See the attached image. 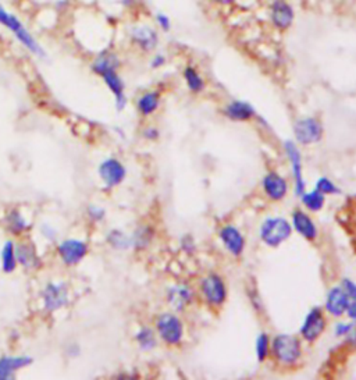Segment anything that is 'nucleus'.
<instances>
[{
  "mask_svg": "<svg viewBox=\"0 0 356 380\" xmlns=\"http://www.w3.org/2000/svg\"><path fill=\"white\" fill-rule=\"evenodd\" d=\"M270 352L278 363L284 366H292L302 356V344L296 336L277 334L271 341Z\"/></svg>",
  "mask_w": 356,
  "mask_h": 380,
  "instance_id": "f257e3e1",
  "label": "nucleus"
},
{
  "mask_svg": "<svg viewBox=\"0 0 356 380\" xmlns=\"http://www.w3.org/2000/svg\"><path fill=\"white\" fill-rule=\"evenodd\" d=\"M292 226L284 217H267L259 229L260 240L269 247H278L291 237Z\"/></svg>",
  "mask_w": 356,
  "mask_h": 380,
  "instance_id": "f03ea898",
  "label": "nucleus"
},
{
  "mask_svg": "<svg viewBox=\"0 0 356 380\" xmlns=\"http://www.w3.org/2000/svg\"><path fill=\"white\" fill-rule=\"evenodd\" d=\"M0 24H3L9 31H12L16 38L24 45L31 53L44 56V51L37 40L30 34V31L24 27V24L12 13H9L2 5H0Z\"/></svg>",
  "mask_w": 356,
  "mask_h": 380,
  "instance_id": "7ed1b4c3",
  "label": "nucleus"
},
{
  "mask_svg": "<svg viewBox=\"0 0 356 380\" xmlns=\"http://www.w3.org/2000/svg\"><path fill=\"white\" fill-rule=\"evenodd\" d=\"M156 331L169 345H177L184 337V324L176 313H162L156 319Z\"/></svg>",
  "mask_w": 356,
  "mask_h": 380,
  "instance_id": "20e7f679",
  "label": "nucleus"
},
{
  "mask_svg": "<svg viewBox=\"0 0 356 380\" xmlns=\"http://www.w3.org/2000/svg\"><path fill=\"white\" fill-rule=\"evenodd\" d=\"M201 292L203 299L212 306H220L227 299V287L219 274H207L201 281Z\"/></svg>",
  "mask_w": 356,
  "mask_h": 380,
  "instance_id": "39448f33",
  "label": "nucleus"
},
{
  "mask_svg": "<svg viewBox=\"0 0 356 380\" xmlns=\"http://www.w3.org/2000/svg\"><path fill=\"white\" fill-rule=\"evenodd\" d=\"M269 19L278 31H287L295 22V10L288 0H271L269 6Z\"/></svg>",
  "mask_w": 356,
  "mask_h": 380,
  "instance_id": "423d86ee",
  "label": "nucleus"
},
{
  "mask_svg": "<svg viewBox=\"0 0 356 380\" xmlns=\"http://www.w3.org/2000/svg\"><path fill=\"white\" fill-rule=\"evenodd\" d=\"M69 287L60 281L48 283L42 291V302L48 312H56L69 304Z\"/></svg>",
  "mask_w": 356,
  "mask_h": 380,
  "instance_id": "0eeeda50",
  "label": "nucleus"
},
{
  "mask_svg": "<svg viewBox=\"0 0 356 380\" xmlns=\"http://www.w3.org/2000/svg\"><path fill=\"white\" fill-rule=\"evenodd\" d=\"M294 133H295V138L299 144L310 145V144H316L321 140L323 127L317 119L303 117L295 123Z\"/></svg>",
  "mask_w": 356,
  "mask_h": 380,
  "instance_id": "6e6552de",
  "label": "nucleus"
},
{
  "mask_svg": "<svg viewBox=\"0 0 356 380\" xmlns=\"http://www.w3.org/2000/svg\"><path fill=\"white\" fill-rule=\"evenodd\" d=\"M285 148V154L288 156L289 165H291V170H292V177H294V188H295V194L298 197H300L306 190V184H305V179H303V167H302V156L300 152L298 149V147L295 145V142L292 141H287L284 144Z\"/></svg>",
  "mask_w": 356,
  "mask_h": 380,
  "instance_id": "1a4fd4ad",
  "label": "nucleus"
},
{
  "mask_svg": "<svg viewBox=\"0 0 356 380\" xmlns=\"http://www.w3.org/2000/svg\"><path fill=\"white\" fill-rule=\"evenodd\" d=\"M58 252L63 263H66L67 266H74L85 258V255L88 254V245L81 240L70 238L59 244Z\"/></svg>",
  "mask_w": 356,
  "mask_h": 380,
  "instance_id": "9d476101",
  "label": "nucleus"
},
{
  "mask_svg": "<svg viewBox=\"0 0 356 380\" xmlns=\"http://www.w3.org/2000/svg\"><path fill=\"white\" fill-rule=\"evenodd\" d=\"M324 329H325V317L321 308H313L307 312L300 326V336L303 340L312 342L323 334Z\"/></svg>",
  "mask_w": 356,
  "mask_h": 380,
  "instance_id": "9b49d317",
  "label": "nucleus"
},
{
  "mask_svg": "<svg viewBox=\"0 0 356 380\" xmlns=\"http://www.w3.org/2000/svg\"><path fill=\"white\" fill-rule=\"evenodd\" d=\"M131 42L144 52H152L159 45V35L155 28L149 26H135L130 31Z\"/></svg>",
  "mask_w": 356,
  "mask_h": 380,
  "instance_id": "f8f14e48",
  "label": "nucleus"
},
{
  "mask_svg": "<svg viewBox=\"0 0 356 380\" xmlns=\"http://www.w3.org/2000/svg\"><path fill=\"white\" fill-rule=\"evenodd\" d=\"M126 173L127 172L124 165L113 158L106 159L99 166V176L108 188H113L123 183V180L126 179Z\"/></svg>",
  "mask_w": 356,
  "mask_h": 380,
  "instance_id": "ddd939ff",
  "label": "nucleus"
},
{
  "mask_svg": "<svg viewBox=\"0 0 356 380\" xmlns=\"http://www.w3.org/2000/svg\"><path fill=\"white\" fill-rule=\"evenodd\" d=\"M219 237H220L224 248L231 255H234V256L242 255V252L245 249V238L237 227H234L231 224H226L224 227L220 229Z\"/></svg>",
  "mask_w": 356,
  "mask_h": 380,
  "instance_id": "4468645a",
  "label": "nucleus"
},
{
  "mask_svg": "<svg viewBox=\"0 0 356 380\" xmlns=\"http://www.w3.org/2000/svg\"><path fill=\"white\" fill-rule=\"evenodd\" d=\"M263 191L271 201H281L288 194L287 180L276 172H270L263 179Z\"/></svg>",
  "mask_w": 356,
  "mask_h": 380,
  "instance_id": "2eb2a0df",
  "label": "nucleus"
},
{
  "mask_svg": "<svg viewBox=\"0 0 356 380\" xmlns=\"http://www.w3.org/2000/svg\"><path fill=\"white\" fill-rule=\"evenodd\" d=\"M194 298H195V292L192 287L185 283L176 284L170 287L167 291V301L170 306H173V309L176 311L185 309L188 305L194 302Z\"/></svg>",
  "mask_w": 356,
  "mask_h": 380,
  "instance_id": "dca6fc26",
  "label": "nucleus"
},
{
  "mask_svg": "<svg viewBox=\"0 0 356 380\" xmlns=\"http://www.w3.org/2000/svg\"><path fill=\"white\" fill-rule=\"evenodd\" d=\"M349 305V297L346 294V291L344 290V287L338 286V287H332L328 292H327V298H325V311L331 315V316H341L346 312Z\"/></svg>",
  "mask_w": 356,
  "mask_h": 380,
  "instance_id": "f3484780",
  "label": "nucleus"
},
{
  "mask_svg": "<svg viewBox=\"0 0 356 380\" xmlns=\"http://www.w3.org/2000/svg\"><path fill=\"white\" fill-rule=\"evenodd\" d=\"M291 223H292V227L295 229V231L300 237H303L306 240H314L317 237V227L306 212H303L300 209L294 210Z\"/></svg>",
  "mask_w": 356,
  "mask_h": 380,
  "instance_id": "a211bd4d",
  "label": "nucleus"
},
{
  "mask_svg": "<svg viewBox=\"0 0 356 380\" xmlns=\"http://www.w3.org/2000/svg\"><path fill=\"white\" fill-rule=\"evenodd\" d=\"M101 77L103 79L105 84L108 85V88L112 91V94L116 98V106L119 110H123L126 108L127 99H126V94H124V83L121 80V77L119 76L117 70H109L105 72L103 74H101Z\"/></svg>",
  "mask_w": 356,
  "mask_h": 380,
  "instance_id": "6ab92c4d",
  "label": "nucleus"
},
{
  "mask_svg": "<svg viewBox=\"0 0 356 380\" xmlns=\"http://www.w3.org/2000/svg\"><path fill=\"white\" fill-rule=\"evenodd\" d=\"M33 363V359L27 355L20 356H3L0 358V380L10 379L23 367Z\"/></svg>",
  "mask_w": 356,
  "mask_h": 380,
  "instance_id": "aec40b11",
  "label": "nucleus"
},
{
  "mask_svg": "<svg viewBox=\"0 0 356 380\" xmlns=\"http://www.w3.org/2000/svg\"><path fill=\"white\" fill-rule=\"evenodd\" d=\"M16 258L17 263L23 265L26 269H37L41 265L40 255L30 242H20L16 245Z\"/></svg>",
  "mask_w": 356,
  "mask_h": 380,
  "instance_id": "412c9836",
  "label": "nucleus"
},
{
  "mask_svg": "<svg viewBox=\"0 0 356 380\" xmlns=\"http://www.w3.org/2000/svg\"><path fill=\"white\" fill-rule=\"evenodd\" d=\"M224 113L231 120L246 122L255 116V109L251 104L245 101H232L226 106Z\"/></svg>",
  "mask_w": 356,
  "mask_h": 380,
  "instance_id": "4be33fe9",
  "label": "nucleus"
},
{
  "mask_svg": "<svg viewBox=\"0 0 356 380\" xmlns=\"http://www.w3.org/2000/svg\"><path fill=\"white\" fill-rule=\"evenodd\" d=\"M160 105V94L158 91H148L142 94L137 101L138 112L142 116H151L153 115Z\"/></svg>",
  "mask_w": 356,
  "mask_h": 380,
  "instance_id": "5701e85b",
  "label": "nucleus"
},
{
  "mask_svg": "<svg viewBox=\"0 0 356 380\" xmlns=\"http://www.w3.org/2000/svg\"><path fill=\"white\" fill-rule=\"evenodd\" d=\"M120 66V62H119V58L113 53V52H102L101 55L96 56V59L94 60V65H92V70L96 73V74H103L105 72H109V70H117Z\"/></svg>",
  "mask_w": 356,
  "mask_h": 380,
  "instance_id": "b1692460",
  "label": "nucleus"
},
{
  "mask_svg": "<svg viewBox=\"0 0 356 380\" xmlns=\"http://www.w3.org/2000/svg\"><path fill=\"white\" fill-rule=\"evenodd\" d=\"M183 77L185 80V84L188 87V90L194 94H199L205 90V80L201 76V73L198 72L196 67L194 66H187L183 72Z\"/></svg>",
  "mask_w": 356,
  "mask_h": 380,
  "instance_id": "393cba45",
  "label": "nucleus"
},
{
  "mask_svg": "<svg viewBox=\"0 0 356 380\" xmlns=\"http://www.w3.org/2000/svg\"><path fill=\"white\" fill-rule=\"evenodd\" d=\"M300 199H302V204L303 206L310 210V212H319L323 206H324V202H325V195L319 192L317 190H313V191H309V192H303L300 195Z\"/></svg>",
  "mask_w": 356,
  "mask_h": 380,
  "instance_id": "a878e982",
  "label": "nucleus"
},
{
  "mask_svg": "<svg viewBox=\"0 0 356 380\" xmlns=\"http://www.w3.org/2000/svg\"><path fill=\"white\" fill-rule=\"evenodd\" d=\"M135 340L139 345L141 349L144 351H151L158 345V338L155 331L151 327H142L137 331L135 334Z\"/></svg>",
  "mask_w": 356,
  "mask_h": 380,
  "instance_id": "bb28decb",
  "label": "nucleus"
},
{
  "mask_svg": "<svg viewBox=\"0 0 356 380\" xmlns=\"http://www.w3.org/2000/svg\"><path fill=\"white\" fill-rule=\"evenodd\" d=\"M152 238H153V230L149 226H141L131 236L133 247L137 249H144L151 244Z\"/></svg>",
  "mask_w": 356,
  "mask_h": 380,
  "instance_id": "cd10ccee",
  "label": "nucleus"
},
{
  "mask_svg": "<svg viewBox=\"0 0 356 380\" xmlns=\"http://www.w3.org/2000/svg\"><path fill=\"white\" fill-rule=\"evenodd\" d=\"M2 267H3V272L6 273H12L15 269H16V265H17V258H16V245L12 242V241H8L5 245H3V249H2Z\"/></svg>",
  "mask_w": 356,
  "mask_h": 380,
  "instance_id": "c85d7f7f",
  "label": "nucleus"
},
{
  "mask_svg": "<svg viewBox=\"0 0 356 380\" xmlns=\"http://www.w3.org/2000/svg\"><path fill=\"white\" fill-rule=\"evenodd\" d=\"M108 242L110 244V247H113L115 249H128L133 247V241H131V236L126 234L121 230H112L108 234Z\"/></svg>",
  "mask_w": 356,
  "mask_h": 380,
  "instance_id": "c756f323",
  "label": "nucleus"
},
{
  "mask_svg": "<svg viewBox=\"0 0 356 380\" xmlns=\"http://www.w3.org/2000/svg\"><path fill=\"white\" fill-rule=\"evenodd\" d=\"M6 224H8V227H9L13 233H17V234L26 231V230L30 227L28 222L26 220V217H24L19 210H12V212L8 215V217H6Z\"/></svg>",
  "mask_w": 356,
  "mask_h": 380,
  "instance_id": "7c9ffc66",
  "label": "nucleus"
},
{
  "mask_svg": "<svg viewBox=\"0 0 356 380\" xmlns=\"http://www.w3.org/2000/svg\"><path fill=\"white\" fill-rule=\"evenodd\" d=\"M342 287L349 297V305H348L346 313L352 320H356V284L348 279H344Z\"/></svg>",
  "mask_w": 356,
  "mask_h": 380,
  "instance_id": "2f4dec72",
  "label": "nucleus"
},
{
  "mask_svg": "<svg viewBox=\"0 0 356 380\" xmlns=\"http://www.w3.org/2000/svg\"><path fill=\"white\" fill-rule=\"evenodd\" d=\"M255 349H256V355H257L259 362H264L269 358L270 351H271V341H270V337L266 333H260L257 336Z\"/></svg>",
  "mask_w": 356,
  "mask_h": 380,
  "instance_id": "473e14b6",
  "label": "nucleus"
},
{
  "mask_svg": "<svg viewBox=\"0 0 356 380\" xmlns=\"http://www.w3.org/2000/svg\"><path fill=\"white\" fill-rule=\"evenodd\" d=\"M314 190H317L319 192H321L324 195H335V194L341 192V190L330 179H327V177H320L316 181Z\"/></svg>",
  "mask_w": 356,
  "mask_h": 380,
  "instance_id": "72a5a7b5",
  "label": "nucleus"
},
{
  "mask_svg": "<svg viewBox=\"0 0 356 380\" xmlns=\"http://www.w3.org/2000/svg\"><path fill=\"white\" fill-rule=\"evenodd\" d=\"M155 22H156V24L159 26V28H160L162 31L169 33V31L171 30V20H170V17H169L167 15H164V13H158V15L155 16Z\"/></svg>",
  "mask_w": 356,
  "mask_h": 380,
  "instance_id": "f704fd0d",
  "label": "nucleus"
},
{
  "mask_svg": "<svg viewBox=\"0 0 356 380\" xmlns=\"http://www.w3.org/2000/svg\"><path fill=\"white\" fill-rule=\"evenodd\" d=\"M352 326H353V323L338 322V323H335V326H334V334H335L337 337H341V336L345 337V336L349 333V330L352 329Z\"/></svg>",
  "mask_w": 356,
  "mask_h": 380,
  "instance_id": "c9c22d12",
  "label": "nucleus"
},
{
  "mask_svg": "<svg viewBox=\"0 0 356 380\" xmlns=\"http://www.w3.org/2000/svg\"><path fill=\"white\" fill-rule=\"evenodd\" d=\"M88 215L94 222H101L105 217V209L99 206H90L88 208Z\"/></svg>",
  "mask_w": 356,
  "mask_h": 380,
  "instance_id": "e433bc0d",
  "label": "nucleus"
},
{
  "mask_svg": "<svg viewBox=\"0 0 356 380\" xmlns=\"http://www.w3.org/2000/svg\"><path fill=\"white\" fill-rule=\"evenodd\" d=\"M181 245H183V249L185 251V252H188V254H191V252H194L195 251V241H194V238L191 237V236H185L183 240H181Z\"/></svg>",
  "mask_w": 356,
  "mask_h": 380,
  "instance_id": "4c0bfd02",
  "label": "nucleus"
},
{
  "mask_svg": "<svg viewBox=\"0 0 356 380\" xmlns=\"http://www.w3.org/2000/svg\"><path fill=\"white\" fill-rule=\"evenodd\" d=\"M166 63V58L164 55L159 53V55H155L152 59H151V67L152 69H160L162 66H164Z\"/></svg>",
  "mask_w": 356,
  "mask_h": 380,
  "instance_id": "58836bf2",
  "label": "nucleus"
},
{
  "mask_svg": "<svg viewBox=\"0 0 356 380\" xmlns=\"http://www.w3.org/2000/svg\"><path fill=\"white\" fill-rule=\"evenodd\" d=\"M345 337H346L348 344H350V345L356 347V323H353L352 329L349 330V333H348Z\"/></svg>",
  "mask_w": 356,
  "mask_h": 380,
  "instance_id": "ea45409f",
  "label": "nucleus"
},
{
  "mask_svg": "<svg viewBox=\"0 0 356 380\" xmlns=\"http://www.w3.org/2000/svg\"><path fill=\"white\" fill-rule=\"evenodd\" d=\"M144 137L148 138V140H156L159 137V131L156 129H153V127H149V129H146L144 131Z\"/></svg>",
  "mask_w": 356,
  "mask_h": 380,
  "instance_id": "a19ab883",
  "label": "nucleus"
},
{
  "mask_svg": "<svg viewBox=\"0 0 356 380\" xmlns=\"http://www.w3.org/2000/svg\"><path fill=\"white\" fill-rule=\"evenodd\" d=\"M212 2L219 6H231L237 2V0H212Z\"/></svg>",
  "mask_w": 356,
  "mask_h": 380,
  "instance_id": "79ce46f5",
  "label": "nucleus"
},
{
  "mask_svg": "<svg viewBox=\"0 0 356 380\" xmlns=\"http://www.w3.org/2000/svg\"><path fill=\"white\" fill-rule=\"evenodd\" d=\"M120 2L126 6V8H133L135 5V0H120Z\"/></svg>",
  "mask_w": 356,
  "mask_h": 380,
  "instance_id": "37998d69",
  "label": "nucleus"
}]
</instances>
